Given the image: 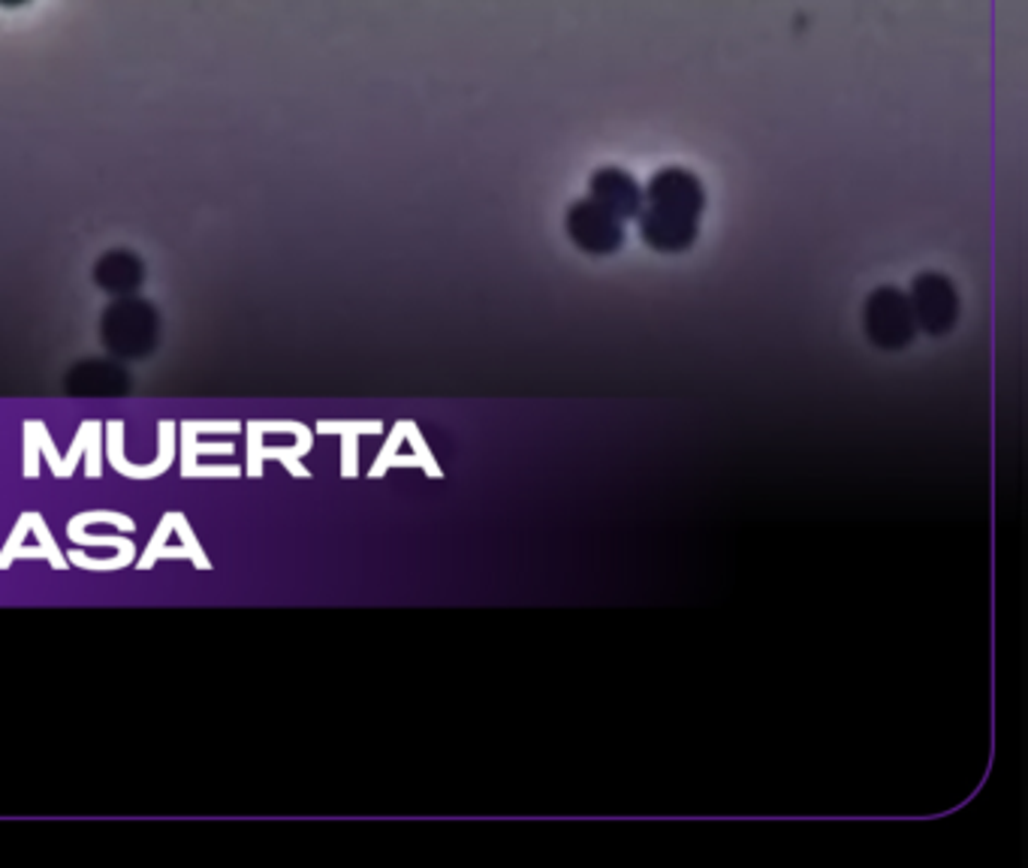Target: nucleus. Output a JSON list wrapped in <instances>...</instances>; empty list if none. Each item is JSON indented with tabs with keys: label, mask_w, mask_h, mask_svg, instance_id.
Masks as SVG:
<instances>
[{
	"label": "nucleus",
	"mask_w": 1028,
	"mask_h": 868,
	"mask_svg": "<svg viewBox=\"0 0 1028 868\" xmlns=\"http://www.w3.org/2000/svg\"><path fill=\"white\" fill-rule=\"evenodd\" d=\"M260 459H263V462H272V459H277V462L287 467L293 477H299V479L311 477V471L302 465V459H299V453H296V447L290 450V447H265V443H263V450H260Z\"/></svg>",
	"instance_id": "ddd939ff"
},
{
	"label": "nucleus",
	"mask_w": 1028,
	"mask_h": 868,
	"mask_svg": "<svg viewBox=\"0 0 1028 868\" xmlns=\"http://www.w3.org/2000/svg\"><path fill=\"white\" fill-rule=\"evenodd\" d=\"M863 326L869 341L881 350H902L914 341L917 323L911 314V302L902 289H875L863 308Z\"/></svg>",
	"instance_id": "f03ea898"
},
{
	"label": "nucleus",
	"mask_w": 1028,
	"mask_h": 868,
	"mask_svg": "<svg viewBox=\"0 0 1028 868\" xmlns=\"http://www.w3.org/2000/svg\"><path fill=\"white\" fill-rule=\"evenodd\" d=\"M169 534H173V519H169V513H164V519H161V525H157V531H154V537H151L145 555H139L137 558L139 570H151V567L157 564V561H154V552H157L161 546H166Z\"/></svg>",
	"instance_id": "f3484780"
},
{
	"label": "nucleus",
	"mask_w": 1028,
	"mask_h": 868,
	"mask_svg": "<svg viewBox=\"0 0 1028 868\" xmlns=\"http://www.w3.org/2000/svg\"><path fill=\"white\" fill-rule=\"evenodd\" d=\"M37 441H39V459H46L51 467V477L63 479V467H61V453H58V447L51 441L49 428L43 419H37Z\"/></svg>",
	"instance_id": "dca6fc26"
},
{
	"label": "nucleus",
	"mask_w": 1028,
	"mask_h": 868,
	"mask_svg": "<svg viewBox=\"0 0 1028 868\" xmlns=\"http://www.w3.org/2000/svg\"><path fill=\"white\" fill-rule=\"evenodd\" d=\"M253 426L260 428V431H293L296 435V453L308 455L314 447V431L308 426H302V423H293V419H251Z\"/></svg>",
	"instance_id": "9d476101"
},
{
	"label": "nucleus",
	"mask_w": 1028,
	"mask_h": 868,
	"mask_svg": "<svg viewBox=\"0 0 1028 868\" xmlns=\"http://www.w3.org/2000/svg\"><path fill=\"white\" fill-rule=\"evenodd\" d=\"M702 205H706V193H702L700 178L682 166L661 169L642 188V209L637 214L640 236L654 251H685L697 239Z\"/></svg>",
	"instance_id": "f257e3e1"
},
{
	"label": "nucleus",
	"mask_w": 1028,
	"mask_h": 868,
	"mask_svg": "<svg viewBox=\"0 0 1028 868\" xmlns=\"http://www.w3.org/2000/svg\"><path fill=\"white\" fill-rule=\"evenodd\" d=\"M176 431H178V423H173V419H161V423H157V459H154L151 465H133V462L125 455V423H121V419H109V423H103L106 459H109V465H113L118 474H125L127 479L145 483V479L161 477V474H166V471L173 467V462L178 459Z\"/></svg>",
	"instance_id": "20e7f679"
},
{
	"label": "nucleus",
	"mask_w": 1028,
	"mask_h": 868,
	"mask_svg": "<svg viewBox=\"0 0 1028 868\" xmlns=\"http://www.w3.org/2000/svg\"><path fill=\"white\" fill-rule=\"evenodd\" d=\"M103 423L101 419H85L79 431H75V441L70 443V453L61 455L63 479H70L75 474V465L85 459V477L97 479L103 474Z\"/></svg>",
	"instance_id": "0eeeda50"
},
{
	"label": "nucleus",
	"mask_w": 1028,
	"mask_h": 868,
	"mask_svg": "<svg viewBox=\"0 0 1028 868\" xmlns=\"http://www.w3.org/2000/svg\"><path fill=\"white\" fill-rule=\"evenodd\" d=\"M173 519V528L181 537V546H161L157 552H154V561H161V558H169V561H176V558H188L193 561L197 570H212V561H209V555L202 549V543L197 540V531L190 528V522L185 513H169Z\"/></svg>",
	"instance_id": "6e6552de"
},
{
	"label": "nucleus",
	"mask_w": 1028,
	"mask_h": 868,
	"mask_svg": "<svg viewBox=\"0 0 1028 868\" xmlns=\"http://www.w3.org/2000/svg\"><path fill=\"white\" fill-rule=\"evenodd\" d=\"M341 474L356 477V435H344V450H341Z\"/></svg>",
	"instance_id": "4be33fe9"
},
{
	"label": "nucleus",
	"mask_w": 1028,
	"mask_h": 868,
	"mask_svg": "<svg viewBox=\"0 0 1028 868\" xmlns=\"http://www.w3.org/2000/svg\"><path fill=\"white\" fill-rule=\"evenodd\" d=\"M19 558H46V561H49V552H46L43 546H25V543H22L19 549L10 552V567H13V561H19Z\"/></svg>",
	"instance_id": "5701e85b"
},
{
	"label": "nucleus",
	"mask_w": 1028,
	"mask_h": 868,
	"mask_svg": "<svg viewBox=\"0 0 1028 868\" xmlns=\"http://www.w3.org/2000/svg\"><path fill=\"white\" fill-rule=\"evenodd\" d=\"M317 435H380V423H317Z\"/></svg>",
	"instance_id": "6ab92c4d"
},
{
	"label": "nucleus",
	"mask_w": 1028,
	"mask_h": 868,
	"mask_svg": "<svg viewBox=\"0 0 1028 868\" xmlns=\"http://www.w3.org/2000/svg\"><path fill=\"white\" fill-rule=\"evenodd\" d=\"M67 561L75 567H82V570H103V573H109V570H125L127 564H133V561H137V555L118 552L115 558H103V561H97V558H88L85 552H75L73 549V552H67Z\"/></svg>",
	"instance_id": "f8f14e48"
},
{
	"label": "nucleus",
	"mask_w": 1028,
	"mask_h": 868,
	"mask_svg": "<svg viewBox=\"0 0 1028 868\" xmlns=\"http://www.w3.org/2000/svg\"><path fill=\"white\" fill-rule=\"evenodd\" d=\"M67 537H70L75 546H113V549H118V552L137 555V546H133V540H130V534H127V537L125 534H103V537H91V534H85V531L79 528L75 522H67Z\"/></svg>",
	"instance_id": "1a4fd4ad"
},
{
	"label": "nucleus",
	"mask_w": 1028,
	"mask_h": 868,
	"mask_svg": "<svg viewBox=\"0 0 1028 868\" xmlns=\"http://www.w3.org/2000/svg\"><path fill=\"white\" fill-rule=\"evenodd\" d=\"M908 302H911V314L914 323L929 335H947L959 320V296L956 287L950 284V277L938 275V272H926V275L914 277L911 293H908Z\"/></svg>",
	"instance_id": "7ed1b4c3"
},
{
	"label": "nucleus",
	"mask_w": 1028,
	"mask_h": 868,
	"mask_svg": "<svg viewBox=\"0 0 1028 868\" xmlns=\"http://www.w3.org/2000/svg\"><path fill=\"white\" fill-rule=\"evenodd\" d=\"M241 474H245V467L241 465H202V462H197V465L190 467V474H188V479H209V477H226V479H236V477H241Z\"/></svg>",
	"instance_id": "412c9836"
},
{
	"label": "nucleus",
	"mask_w": 1028,
	"mask_h": 868,
	"mask_svg": "<svg viewBox=\"0 0 1028 868\" xmlns=\"http://www.w3.org/2000/svg\"><path fill=\"white\" fill-rule=\"evenodd\" d=\"M27 0H0V7L3 10H15V7H25Z\"/></svg>",
	"instance_id": "b1692460"
},
{
	"label": "nucleus",
	"mask_w": 1028,
	"mask_h": 868,
	"mask_svg": "<svg viewBox=\"0 0 1028 868\" xmlns=\"http://www.w3.org/2000/svg\"><path fill=\"white\" fill-rule=\"evenodd\" d=\"M260 450H263V431L248 423V459H245V474L251 479L263 477V459H260Z\"/></svg>",
	"instance_id": "2eb2a0df"
},
{
	"label": "nucleus",
	"mask_w": 1028,
	"mask_h": 868,
	"mask_svg": "<svg viewBox=\"0 0 1028 868\" xmlns=\"http://www.w3.org/2000/svg\"><path fill=\"white\" fill-rule=\"evenodd\" d=\"M25 438V459H22V474L31 479L39 477V441H37V419H27L22 426Z\"/></svg>",
	"instance_id": "4468645a"
},
{
	"label": "nucleus",
	"mask_w": 1028,
	"mask_h": 868,
	"mask_svg": "<svg viewBox=\"0 0 1028 868\" xmlns=\"http://www.w3.org/2000/svg\"><path fill=\"white\" fill-rule=\"evenodd\" d=\"M31 531L37 534L39 546H43V549L49 552V564L55 567V570H67V567H70V561H67V555L58 549V543H55V537H51V531H49V525H46V519L39 516V513H31Z\"/></svg>",
	"instance_id": "9b49d317"
},
{
	"label": "nucleus",
	"mask_w": 1028,
	"mask_h": 868,
	"mask_svg": "<svg viewBox=\"0 0 1028 868\" xmlns=\"http://www.w3.org/2000/svg\"><path fill=\"white\" fill-rule=\"evenodd\" d=\"M567 233H570V239H574L579 251L594 253V257L615 253L625 245V221H618L615 214H610L591 200L570 205Z\"/></svg>",
	"instance_id": "39448f33"
},
{
	"label": "nucleus",
	"mask_w": 1028,
	"mask_h": 868,
	"mask_svg": "<svg viewBox=\"0 0 1028 868\" xmlns=\"http://www.w3.org/2000/svg\"><path fill=\"white\" fill-rule=\"evenodd\" d=\"M185 426L197 435H239L245 428L239 419H185Z\"/></svg>",
	"instance_id": "a211bd4d"
},
{
	"label": "nucleus",
	"mask_w": 1028,
	"mask_h": 868,
	"mask_svg": "<svg viewBox=\"0 0 1028 868\" xmlns=\"http://www.w3.org/2000/svg\"><path fill=\"white\" fill-rule=\"evenodd\" d=\"M591 202H598L601 209L615 214L618 221L627 217H637L642 209V185L637 178L618 169V166H606L601 173L591 176Z\"/></svg>",
	"instance_id": "423d86ee"
},
{
	"label": "nucleus",
	"mask_w": 1028,
	"mask_h": 868,
	"mask_svg": "<svg viewBox=\"0 0 1028 868\" xmlns=\"http://www.w3.org/2000/svg\"><path fill=\"white\" fill-rule=\"evenodd\" d=\"M27 531H31V513H22V516H19V522H15L13 534H10V540H7V546L0 549V570H10V552H13V549H19V546L25 543Z\"/></svg>",
	"instance_id": "aec40b11"
}]
</instances>
